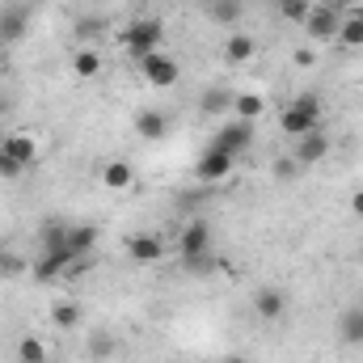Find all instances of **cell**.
Returning <instances> with one entry per match:
<instances>
[{"label":"cell","mask_w":363,"mask_h":363,"mask_svg":"<svg viewBox=\"0 0 363 363\" xmlns=\"http://www.w3.org/2000/svg\"><path fill=\"white\" fill-rule=\"evenodd\" d=\"M279 123H283V135H291V140L317 131V123H321V97H317V93H300V97L279 114Z\"/></svg>","instance_id":"1"},{"label":"cell","mask_w":363,"mask_h":363,"mask_svg":"<svg viewBox=\"0 0 363 363\" xmlns=\"http://www.w3.org/2000/svg\"><path fill=\"white\" fill-rule=\"evenodd\" d=\"M161 43H165V26H161V17H140V21H131V26L123 30V47H127L135 60L161 51Z\"/></svg>","instance_id":"2"},{"label":"cell","mask_w":363,"mask_h":363,"mask_svg":"<svg viewBox=\"0 0 363 363\" xmlns=\"http://www.w3.org/2000/svg\"><path fill=\"white\" fill-rule=\"evenodd\" d=\"M178 254L182 262H203L211 258V224L207 220H190L178 233Z\"/></svg>","instance_id":"3"},{"label":"cell","mask_w":363,"mask_h":363,"mask_svg":"<svg viewBox=\"0 0 363 363\" xmlns=\"http://www.w3.org/2000/svg\"><path fill=\"white\" fill-rule=\"evenodd\" d=\"M140 77H144L152 89H169V85H178L182 81V64L178 60H169L165 51H152V55L140 60Z\"/></svg>","instance_id":"4"},{"label":"cell","mask_w":363,"mask_h":363,"mask_svg":"<svg viewBox=\"0 0 363 363\" xmlns=\"http://www.w3.org/2000/svg\"><path fill=\"white\" fill-rule=\"evenodd\" d=\"M250 144H254V123H245V118H233V123H224V127L211 135V148H220V152H228V157H241Z\"/></svg>","instance_id":"5"},{"label":"cell","mask_w":363,"mask_h":363,"mask_svg":"<svg viewBox=\"0 0 363 363\" xmlns=\"http://www.w3.org/2000/svg\"><path fill=\"white\" fill-rule=\"evenodd\" d=\"M338 26H342V9L338 4H313V13H308V21H304V30L317 38V43H330V38H338Z\"/></svg>","instance_id":"6"},{"label":"cell","mask_w":363,"mask_h":363,"mask_svg":"<svg viewBox=\"0 0 363 363\" xmlns=\"http://www.w3.org/2000/svg\"><path fill=\"white\" fill-rule=\"evenodd\" d=\"M233 165H237V157H228V152H220V148H211V144H207V148H203V157L194 161V178L211 186V182L228 178V174H233Z\"/></svg>","instance_id":"7"},{"label":"cell","mask_w":363,"mask_h":363,"mask_svg":"<svg viewBox=\"0 0 363 363\" xmlns=\"http://www.w3.org/2000/svg\"><path fill=\"white\" fill-rule=\"evenodd\" d=\"M325 152H330V135L317 127V131H308V135L296 140L291 161H296V165H317V161H325Z\"/></svg>","instance_id":"8"},{"label":"cell","mask_w":363,"mask_h":363,"mask_svg":"<svg viewBox=\"0 0 363 363\" xmlns=\"http://www.w3.org/2000/svg\"><path fill=\"white\" fill-rule=\"evenodd\" d=\"M127 258H131V262H161V258H165V241L152 237V233H135V237L127 241Z\"/></svg>","instance_id":"9"},{"label":"cell","mask_w":363,"mask_h":363,"mask_svg":"<svg viewBox=\"0 0 363 363\" xmlns=\"http://www.w3.org/2000/svg\"><path fill=\"white\" fill-rule=\"evenodd\" d=\"M254 313H258L262 321H283V313H287V296H283V287H258V296H254Z\"/></svg>","instance_id":"10"},{"label":"cell","mask_w":363,"mask_h":363,"mask_svg":"<svg viewBox=\"0 0 363 363\" xmlns=\"http://www.w3.org/2000/svg\"><path fill=\"white\" fill-rule=\"evenodd\" d=\"M0 152H9L17 165H34V161H38V140L17 131V135H4V140H0Z\"/></svg>","instance_id":"11"},{"label":"cell","mask_w":363,"mask_h":363,"mask_svg":"<svg viewBox=\"0 0 363 363\" xmlns=\"http://www.w3.org/2000/svg\"><path fill=\"white\" fill-rule=\"evenodd\" d=\"M43 254H51L60 262H77L72 250H68V224H47L43 228Z\"/></svg>","instance_id":"12"},{"label":"cell","mask_w":363,"mask_h":363,"mask_svg":"<svg viewBox=\"0 0 363 363\" xmlns=\"http://www.w3.org/2000/svg\"><path fill=\"white\" fill-rule=\"evenodd\" d=\"M165 131H169L165 110H140V114H135V135H144V140H165Z\"/></svg>","instance_id":"13"},{"label":"cell","mask_w":363,"mask_h":363,"mask_svg":"<svg viewBox=\"0 0 363 363\" xmlns=\"http://www.w3.org/2000/svg\"><path fill=\"white\" fill-rule=\"evenodd\" d=\"M254 55H258L254 34H233V38L224 43V60H228V64H250Z\"/></svg>","instance_id":"14"},{"label":"cell","mask_w":363,"mask_h":363,"mask_svg":"<svg viewBox=\"0 0 363 363\" xmlns=\"http://www.w3.org/2000/svg\"><path fill=\"white\" fill-rule=\"evenodd\" d=\"M241 13H245L241 0H207V21H216V26H237Z\"/></svg>","instance_id":"15"},{"label":"cell","mask_w":363,"mask_h":363,"mask_svg":"<svg viewBox=\"0 0 363 363\" xmlns=\"http://www.w3.org/2000/svg\"><path fill=\"white\" fill-rule=\"evenodd\" d=\"M93 245H97V228L93 224H68V250H72V258L93 254Z\"/></svg>","instance_id":"16"},{"label":"cell","mask_w":363,"mask_h":363,"mask_svg":"<svg viewBox=\"0 0 363 363\" xmlns=\"http://www.w3.org/2000/svg\"><path fill=\"white\" fill-rule=\"evenodd\" d=\"M338 338L351 347H363V308H347L338 317Z\"/></svg>","instance_id":"17"},{"label":"cell","mask_w":363,"mask_h":363,"mask_svg":"<svg viewBox=\"0 0 363 363\" xmlns=\"http://www.w3.org/2000/svg\"><path fill=\"white\" fill-rule=\"evenodd\" d=\"M262 110H267V97H262V93H237V97H233V114L245 118V123H254Z\"/></svg>","instance_id":"18"},{"label":"cell","mask_w":363,"mask_h":363,"mask_svg":"<svg viewBox=\"0 0 363 363\" xmlns=\"http://www.w3.org/2000/svg\"><path fill=\"white\" fill-rule=\"evenodd\" d=\"M135 182V169L127 165V161H110L106 169H101V186H110V190H127Z\"/></svg>","instance_id":"19"},{"label":"cell","mask_w":363,"mask_h":363,"mask_svg":"<svg viewBox=\"0 0 363 363\" xmlns=\"http://www.w3.org/2000/svg\"><path fill=\"white\" fill-rule=\"evenodd\" d=\"M72 72H77L81 81H93V77L101 72V55H97L93 47H81V51L72 55Z\"/></svg>","instance_id":"20"},{"label":"cell","mask_w":363,"mask_h":363,"mask_svg":"<svg viewBox=\"0 0 363 363\" xmlns=\"http://www.w3.org/2000/svg\"><path fill=\"white\" fill-rule=\"evenodd\" d=\"M21 34H26V13L21 9H9L0 17V43H17Z\"/></svg>","instance_id":"21"},{"label":"cell","mask_w":363,"mask_h":363,"mask_svg":"<svg viewBox=\"0 0 363 363\" xmlns=\"http://www.w3.org/2000/svg\"><path fill=\"white\" fill-rule=\"evenodd\" d=\"M338 43H342V47H351V51H359V47H363V21H359V17L342 13V26H338Z\"/></svg>","instance_id":"22"},{"label":"cell","mask_w":363,"mask_h":363,"mask_svg":"<svg viewBox=\"0 0 363 363\" xmlns=\"http://www.w3.org/2000/svg\"><path fill=\"white\" fill-rule=\"evenodd\" d=\"M17 359L21 363H47V347L38 338H21L17 342Z\"/></svg>","instance_id":"23"},{"label":"cell","mask_w":363,"mask_h":363,"mask_svg":"<svg viewBox=\"0 0 363 363\" xmlns=\"http://www.w3.org/2000/svg\"><path fill=\"white\" fill-rule=\"evenodd\" d=\"M68 271V262H60V258H51V254H43L38 262H34V279L38 283H47V279H55V274Z\"/></svg>","instance_id":"24"},{"label":"cell","mask_w":363,"mask_h":363,"mask_svg":"<svg viewBox=\"0 0 363 363\" xmlns=\"http://www.w3.org/2000/svg\"><path fill=\"white\" fill-rule=\"evenodd\" d=\"M224 106H233V93H224V89H207L199 97V110H203V114H216V110H224Z\"/></svg>","instance_id":"25"},{"label":"cell","mask_w":363,"mask_h":363,"mask_svg":"<svg viewBox=\"0 0 363 363\" xmlns=\"http://www.w3.org/2000/svg\"><path fill=\"white\" fill-rule=\"evenodd\" d=\"M51 317H55V325H60V330L81 325V308H77V304H68V300H64V304H55V308H51Z\"/></svg>","instance_id":"26"},{"label":"cell","mask_w":363,"mask_h":363,"mask_svg":"<svg viewBox=\"0 0 363 363\" xmlns=\"http://www.w3.org/2000/svg\"><path fill=\"white\" fill-rule=\"evenodd\" d=\"M279 13H283L287 21L304 26V21H308V13H313V4H304V0H279Z\"/></svg>","instance_id":"27"},{"label":"cell","mask_w":363,"mask_h":363,"mask_svg":"<svg viewBox=\"0 0 363 363\" xmlns=\"http://www.w3.org/2000/svg\"><path fill=\"white\" fill-rule=\"evenodd\" d=\"M21 169H26V165H17L9 152H0V178H4V182H17V178H21Z\"/></svg>","instance_id":"28"},{"label":"cell","mask_w":363,"mask_h":363,"mask_svg":"<svg viewBox=\"0 0 363 363\" xmlns=\"http://www.w3.org/2000/svg\"><path fill=\"white\" fill-rule=\"evenodd\" d=\"M296 64H300V68H313V64H317V55H313V51H296Z\"/></svg>","instance_id":"29"},{"label":"cell","mask_w":363,"mask_h":363,"mask_svg":"<svg viewBox=\"0 0 363 363\" xmlns=\"http://www.w3.org/2000/svg\"><path fill=\"white\" fill-rule=\"evenodd\" d=\"M274 174H279V178H291V174H296V161H279Z\"/></svg>","instance_id":"30"},{"label":"cell","mask_w":363,"mask_h":363,"mask_svg":"<svg viewBox=\"0 0 363 363\" xmlns=\"http://www.w3.org/2000/svg\"><path fill=\"white\" fill-rule=\"evenodd\" d=\"M351 216H359V220H363V190L351 194Z\"/></svg>","instance_id":"31"},{"label":"cell","mask_w":363,"mask_h":363,"mask_svg":"<svg viewBox=\"0 0 363 363\" xmlns=\"http://www.w3.org/2000/svg\"><path fill=\"white\" fill-rule=\"evenodd\" d=\"M351 17H359V21H363V4H355V9H351Z\"/></svg>","instance_id":"32"},{"label":"cell","mask_w":363,"mask_h":363,"mask_svg":"<svg viewBox=\"0 0 363 363\" xmlns=\"http://www.w3.org/2000/svg\"><path fill=\"white\" fill-rule=\"evenodd\" d=\"M224 363H250V359H241V355H228V359H224Z\"/></svg>","instance_id":"33"},{"label":"cell","mask_w":363,"mask_h":363,"mask_svg":"<svg viewBox=\"0 0 363 363\" xmlns=\"http://www.w3.org/2000/svg\"><path fill=\"white\" fill-rule=\"evenodd\" d=\"M4 110H9V101H4V97H0V114H4Z\"/></svg>","instance_id":"34"},{"label":"cell","mask_w":363,"mask_h":363,"mask_svg":"<svg viewBox=\"0 0 363 363\" xmlns=\"http://www.w3.org/2000/svg\"><path fill=\"white\" fill-rule=\"evenodd\" d=\"M93 4H110V0H93Z\"/></svg>","instance_id":"35"},{"label":"cell","mask_w":363,"mask_h":363,"mask_svg":"<svg viewBox=\"0 0 363 363\" xmlns=\"http://www.w3.org/2000/svg\"><path fill=\"white\" fill-rule=\"evenodd\" d=\"M304 4H317V0H304Z\"/></svg>","instance_id":"36"},{"label":"cell","mask_w":363,"mask_h":363,"mask_svg":"<svg viewBox=\"0 0 363 363\" xmlns=\"http://www.w3.org/2000/svg\"><path fill=\"white\" fill-rule=\"evenodd\" d=\"M359 291H363V283H359Z\"/></svg>","instance_id":"37"}]
</instances>
